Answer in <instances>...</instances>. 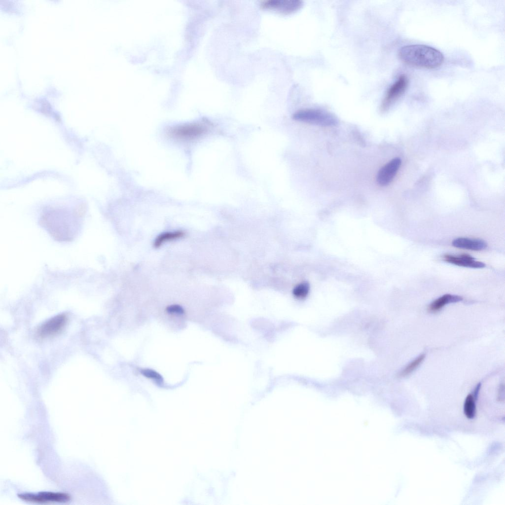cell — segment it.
<instances>
[{"mask_svg":"<svg viewBox=\"0 0 505 505\" xmlns=\"http://www.w3.org/2000/svg\"><path fill=\"white\" fill-rule=\"evenodd\" d=\"M398 56L408 65L430 69L440 66L444 59L437 49L423 44L404 46L399 49Z\"/></svg>","mask_w":505,"mask_h":505,"instance_id":"1","label":"cell"},{"mask_svg":"<svg viewBox=\"0 0 505 505\" xmlns=\"http://www.w3.org/2000/svg\"><path fill=\"white\" fill-rule=\"evenodd\" d=\"M293 119L306 123L322 126H332L338 124V119L330 112L317 109H304L295 112Z\"/></svg>","mask_w":505,"mask_h":505,"instance_id":"2","label":"cell"},{"mask_svg":"<svg viewBox=\"0 0 505 505\" xmlns=\"http://www.w3.org/2000/svg\"><path fill=\"white\" fill-rule=\"evenodd\" d=\"M22 500L34 503H67L71 496L67 493L53 492H40L37 493H24L18 495Z\"/></svg>","mask_w":505,"mask_h":505,"instance_id":"3","label":"cell"},{"mask_svg":"<svg viewBox=\"0 0 505 505\" xmlns=\"http://www.w3.org/2000/svg\"><path fill=\"white\" fill-rule=\"evenodd\" d=\"M207 128L198 123L179 125L169 130L168 134L172 138L180 140H192L204 134Z\"/></svg>","mask_w":505,"mask_h":505,"instance_id":"4","label":"cell"},{"mask_svg":"<svg viewBox=\"0 0 505 505\" xmlns=\"http://www.w3.org/2000/svg\"><path fill=\"white\" fill-rule=\"evenodd\" d=\"M408 83V80L405 75H401L389 87L382 105L383 109H385L405 91Z\"/></svg>","mask_w":505,"mask_h":505,"instance_id":"5","label":"cell"},{"mask_svg":"<svg viewBox=\"0 0 505 505\" xmlns=\"http://www.w3.org/2000/svg\"><path fill=\"white\" fill-rule=\"evenodd\" d=\"M303 5L299 0H268L262 4L263 8L284 14H290L298 10Z\"/></svg>","mask_w":505,"mask_h":505,"instance_id":"6","label":"cell"},{"mask_svg":"<svg viewBox=\"0 0 505 505\" xmlns=\"http://www.w3.org/2000/svg\"><path fill=\"white\" fill-rule=\"evenodd\" d=\"M66 321V315L61 314L56 316L40 326L38 330V334L41 338L54 335L63 328Z\"/></svg>","mask_w":505,"mask_h":505,"instance_id":"7","label":"cell"},{"mask_svg":"<svg viewBox=\"0 0 505 505\" xmlns=\"http://www.w3.org/2000/svg\"><path fill=\"white\" fill-rule=\"evenodd\" d=\"M401 159L395 158L383 166L379 171L377 181L381 186L388 185L394 179L401 165Z\"/></svg>","mask_w":505,"mask_h":505,"instance_id":"8","label":"cell"},{"mask_svg":"<svg viewBox=\"0 0 505 505\" xmlns=\"http://www.w3.org/2000/svg\"><path fill=\"white\" fill-rule=\"evenodd\" d=\"M443 259L449 263L463 267L482 268L485 266L484 263L476 260L473 257L467 254L459 255L446 254L443 256Z\"/></svg>","mask_w":505,"mask_h":505,"instance_id":"9","label":"cell"},{"mask_svg":"<svg viewBox=\"0 0 505 505\" xmlns=\"http://www.w3.org/2000/svg\"><path fill=\"white\" fill-rule=\"evenodd\" d=\"M452 245L456 248L472 251H481L486 248V242L481 239L458 238L454 239Z\"/></svg>","mask_w":505,"mask_h":505,"instance_id":"10","label":"cell"},{"mask_svg":"<svg viewBox=\"0 0 505 505\" xmlns=\"http://www.w3.org/2000/svg\"><path fill=\"white\" fill-rule=\"evenodd\" d=\"M462 300L463 297L460 296L446 294L432 302L428 307V311L431 313H436L440 310L445 305L459 302Z\"/></svg>","mask_w":505,"mask_h":505,"instance_id":"11","label":"cell"},{"mask_svg":"<svg viewBox=\"0 0 505 505\" xmlns=\"http://www.w3.org/2000/svg\"><path fill=\"white\" fill-rule=\"evenodd\" d=\"M185 233L182 230L165 232L158 235L153 242V246L155 248H159L164 243L177 240L183 237Z\"/></svg>","mask_w":505,"mask_h":505,"instance_id":"12","label":"cell"},{"mask_svg":"<svg viewBox=\"0 0 505 505\" xmlns=\"http://www.w3.org/2000/svg\"><path fill=\"white\" fill-rule=\"evenodd\" d=\"M464 412L465 416L469 419L474 418L476 413L475 398L471 394H469L465 400Z\"/></svg>","mask_w":505,"mask_h":505,"instance_id":"13","label":"cell"},{"mask_svg":"<svg viewBox=\"0 0 505 505\" xmlns=\"http://www.w3.org/2000/svg\"><path fill=\"white\" fill-rule=\"evenodd\" d=\"M426 355L424 354H421L410 363H409L399 373L401 377L406 376L414 371L423 361Z\"/></svg>","mask_w":505,"mask_h":505,"instance_id":"14","label":"cell"},{"mask_svg":"<svg viewBox=\"0 0 505 505\" xmlns=\"http://www.w3.org/2000/svg\"><path fill=\"white\" fill-rule=\"evenodd\" d=\"M309 291V286L306 283H301L295 287L293 289L294 296L299 299L305 298Z\"/></svg>","mask_w":505,"mask_h":505,"instance_id":"15","label":"cell"},{"mask_svg":"<svg viewBox=\"0 0 505 505\" xmlns=\"http://www.w3.org/2000/svg\"><path fill=\"white\" fill-rule=\"evenodd\" d=\"M141 373L145 377L152 379L157 382H163V378L160 374L151 369H142Z\"/></svg>","mask_w":505,"mask_h":505,"instance_id":"16","label":"cell"},{"mask_svg":"<svg viewBox=\"0 0 505 505\" xmlns=\"http://www.w3.org/2000/svg\"><path fill=\"white\" fill-rule=\"evenodd\" d=\"M166 311L170 314L177 315H181L184 313L183 308L177 304H173L168 306L166 308Z\"/></svg>","mask_w":505,"mask_h":505,"instance_id":"17","label":"cell"}]
</instances>
